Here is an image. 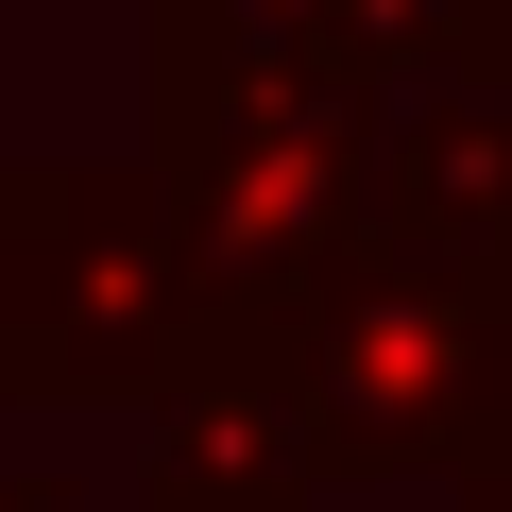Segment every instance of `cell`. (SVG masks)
<instances>
[{
    "label": "cell",
    "mask_w": 512,
    "mask_h": 512,
    "mask_svg": "<svg viewBox=\"0 0 512 512\" xmlns=\"http://www.w3.org/2000/svg\"><path fill=\"white\" fill-rule=\"evenodd\" d=\"M274 359L325 478H410V461L461 478L512 427V274L427 239H342L308 291H274Z\"/></svg>",
    "instance_id": "cell-1"
},
{
    "label": "cell",
    "mask_w": 512,
    "mask_h": 512,
    "mask_svg": "<svg viewBox=\"0 0 512 512\" xmlns=\"http://www.w3.org/2000/svg\"><path fill=\"white\" fill-rule=\"evenodd\" d=\"M376 239H427V256H478L512 274V86L427 52L410 103H376Z\"/></svg>",
    "instance_id": "cell-2"
},
{
    "label": "cell",
    "mask_w": 512,
    "mask_h": 512,
    "mask_svg": "<svg viewBox=\"0 0 512 512\" xmlns=\"http://www.w3.org/2000/svg\"><path fill=\"white\" fill-rule=\"evenodd\" d=\"M444 52H461V69H495V86H512V0H444Z\"/></svg>",
    "instance_id": "cell-3"
},
{
    "label": "cell",
    "mask_w": 512,
    "mask_h": 512,
    "mask_svg": "<svg viewBox=\"0 0 512 512\" xmlns=\"http://www.w3.org/2000/svg\"><path fill=\"white\" fill-rule=\"evenodd\" d=\"M461 478H478V512H512V427H495V444H478Z\"/></svg>",
    "instance_id": "cell-4"
},
{
    "label": "cell",
    "mask_w": 512,
    "mask_h": 512,
    "mask_svg": "<svg viewBox=\"0 0 512 512\" xmlns=\"http://www.w3.org/2000/svg\"><path fill=\"white\" fill-rule=\"evenodd\" d=\"M0 512H18V495H0Z\"/></svg>",
    "instance_id": "cell-5"
}]
</instances>
